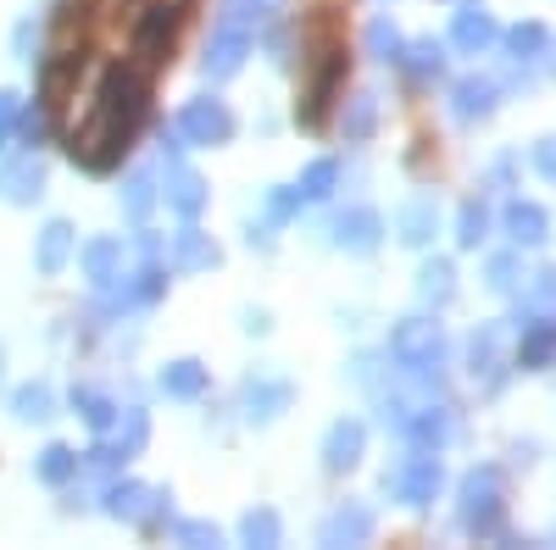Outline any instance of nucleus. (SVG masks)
<instances>
[{
  "mask_svg": "<svg viewBox=\"0 0 556 550\" xmlns=\"http://www.w3.org/2000/svg\"><path fill=\"white\" fill-rule=\"evenodd\" d=\"M178 133L190 145H223L228 133H235V112H228L223 101H190L178 112Z\"/></svg>",
  "mask_w": 556,
  "mask_h": 550,
  "instance_id": "1",
  "label": "nucleus"
},
{
  "mask_svg": "<svg viewBox=\"0 0 556 550\" xmlns=\"http://www.w3.org/2000/svg\"><path fill=\"white\" fill-rule=\"evenodd\" d=\"M462 517H468V528H479V534L495 528V517H501V478L490 468L473 473L468 489H462Z\"/></svg>",
  "mask_w": 556,
  "mask_h": 550,
  "instance_id": "2",
  "label": "nucleus"
},
{
  "mask_svg": "<svg viewBox=\"0 0 556 550\" xmlns=\"http://www.w3.org/2000/svg\"><path fill=\"white\" fill-rule=\"evenodd\" d=\"M434 489H440V456H412V462L395 473V495L406 500V507H424V500H434Z\"/></svg>",
  "mask_w": 556,
  "mask_h": 550,
  "instance_id": "3",
  "label": "nucleus"
},
{
  "mask_svg": "<svg viewBox=\"0 0 556 550\" xmlns=\"http://www.w3.org/2000/svg\"><path fill=\"white\" fill-rule=\"evenodd\" d=\"M39 190H45V167H39V156H34V151L0 167V201L23 206V201H39Z\"/></svg>",
  "mask_w": 556,
  "mask_h": 550,
  "instance_id": "4",
  "label": "nucleus"
},
{
  "mask_svg": "<svg viewBox=\"0 0 556 550\" xmlns=\"http://www.w3.org/2000/svg\"><path fill=\"white\" fill-rule=\"evenodd\" d=\"M112 512L128 517V523L156 528V523H162V495H156L151 484H117V489H112Z\"/></svg>",
  "mask_w": 556,
  "mask_h": 550,
  "instance_id": "5",
  "label": "nucleus"
},
{
  "mask_svg": "<svg viewBox=\"0 0 556 550\" xmlns=\"http://www.w3.org/2000/svg\"><path fill=\"white\" fill-rule=\"evenodd\" d=\"M395 356H401V367H429V361H440V329H434V323H401V329H395Z\"/></svg>",
  "mask_w": 556,
  "mask_h": 550,
  "instance_id": "6",
  "label": "nucleus"
},
{
  "mask_svg": "<svg viewBox=\"0 0 556 550\" xmlns=\"http://www.w3.org/2000/svg\"><path fill=\"white\" fill-rule=\"evenodd\" d=\"M245 51H251V34L217 28L212 51H206V73H212V78H235V73H240V62H245Z\"/></svg>",
  "mask_w": 556,
  "mask_h": 550,
  "instance_id": "7",
  "label": "nucleus"
},
{
  "mask_svg": "<svg viewBox=\"0 0 556 550\" xmlns=\"http://www.w3.org/2000/svg\"><path fill=\"white\" fill-rule=\"evenodd\" d=\"M323 462H329L334 473L340 468H356L362 462V423H334L329 439H323Z\"/></svg>",
  "mask_w": 556,
  "mask_h": 550,
  "instance_id": "8",
  "label": "nucleus"
},
{
  "mask_svg": "<svg viewBox=\"0 0 556 550\" xmlns=\"http://www.w3.org/2000/svg\"><path fill=\"white\" fill-rule=\"evenodd\" d=\"M167 201H173L178 217H195V212L206 206V183H201L190 167H173V172H167Z\"/></svg>",
  "mask_w": 556,
  "mask_h": 550,
  "instance_id": "9",
  "label": "nucleus"
},
{
  "mask_svg": "<svg viewBox=\"0 0 556 550\" xmlns=\"http://www.w3.org/2000/svg\"><path fill=\"white\" fill-rule=\"evenodd\" d=\"M217 261V245L201 234V228H184V234L173 240V267L178 272H195V267H212Z\"/></svg>",
  "mask_w": 556,
  "mask_h": 550,
  "instance_id": "10",
  "label": "nucleus"
},
{
  "mask_svg": "<svg viewBox=\"0 0 556 550\" xmlns=\"http://www.w3.org/2000/svg\"><path fill=\"white\" fill-rule=\"evenodd\" d=\"M379 212H345L340 222H334V234H340V245H351V251H374L379 245Z\"/></svg>",
  "mask_w": 556,
  "mask_h": 550,
  "instance_id": "11",
  "label": "nucleus"
},
{
  "mask_svg": "<svg viewBox=\"0 0 556 550\" xmlns=\"http://www.w3.org/2000/svg\"><path fill=\"white\" fill-rule=\"evenodd\" d=\"M367 534H374V512H362V507H345V512H334L329 523H323V539L329 545H356Z\"/></svg>",
  "mask_w": 556,
  "mask_h": 550,
  "instance_id": "12",
  "label": "nucleus"
},
{
  "mask_svg": "<svg viewBox=\"0 0 556 550\" xmlns=\"http://www.w3.org/2000/svg\"><path fill=\"white\" fill-rule=\"evenodd\" d=\"M67 251H73V228H67V222H51V228H45V234H39V251H34L39 272H62Z\"/></svg>",
  "mask_w": 556,
  "mask_h": 550,
  "instance_id": "13",
  "label": "nucleus"
},
{
  "mask_svg": "<svg viewBox=\"0 0 556 550\" xmlns=\"http://www.w3.org/2000/svg\"><path fill=\"white\" fill-rule=\"evenodd\" d=\"M506 228H513V240H518V245H540L551 222H545V212H540V206L518 201L513 212H506Z\"/></svg>",
  "mask_w": 556,
  "mask_h": 550,
  "instance_id": "14",
  "label": "nucleus"
},
{
  "mask_svg": "<svg viewBox=\"0 0 556 550\" xmlns=\"http://www.w3.org/2000/svg\"><path fill=\"white\" fill-rule=\"evenodd\" d=\"M162 389H167V395H178V400L201 395V389H206V367H195V361H173L167 373H162Z\"/></svg>",
  "mask_w": 556,
  "mask_h": 550,
  "instance_id": "15",
  "label": "nucleus"
},
{
  "mask_svg": "<svg viewBox=\"0 0 556 550\" xmlns=\"http://www.w3.org/2000/svg\"><path fill=\"white\" fill-rule=\"evenodd\" d=\"M451 39L462 44V51H484V44L495 39V23H490L484 12H462L456 28H451Z\"/></svg>",
  "mask_w": 556,
  "mask_h": 550,
  "instance_id": "16",
  "label": "nucleus"
},
{
  "mask_svg": "<svg viewBox=\"0 0 556 550\" xmlns=\"http://www.w3.org/2000/svg\"><path fill=\"white\" fill-rule=\"evenodd\" d=\"M117 256H123V245H117V240H96V245L84 251V272H89L96 284H112V279H117V272H112V267H117Z\"/></svg>",
  "mask_w": 556,
  "mask_h": 550,
  "instance_id": "17",
  "label": "nucleus"
},
{
  "mask_svg": "<svg viewBox=\"0 0 556 550\" xmlns=\"http://www.w3.org/2000/svg\"><path fill=\"white\" fill-rule=\"evenodd\" d=\"M12 406H17L23 423H45V418H51V389H45V384H23L12 395Z\"/></svg>",
  "mask_w": 556,
  "mask_h": 550,
  "instance_id": "18",
  "label": "nucleus"
},
{
  "mask_svg": "<svg viewBox=\"0 0 556 550\" xmlns=\"http://www.w3.org/2000/svg\"><path fill=\"white\" fill-rule=\"evenodd\" d=\"M73 473H78V456H73L67 445H51V450L39 456V478H45V484H67Z\"/></svg>",
  "mask_w": 556,
  "mask_h": 550,
  "instance_id": "19",
  "label": "nucleus"
},
{
  "mask_svg": "<svg viewBox=\"0 0 556 550\" xmlns=\"http://www.w3.org/2000/svg\"><path fill=\"white\" fill-rule=\"evenodd\" d=\"M551 350H556V323H534L518 356H523V367H545V361H551Z\"/></svg>",
  "mask_w": 556,
  "mask_h": 550,
  "instance_id": "20",
  "label": "nucleus"
},
{
  "mask_svg": "<svg viewBox=\"0 0 556 550\" xmlns=\"http://www.w3.org/2000/svg\"><path fill=\"white\" fill-rule=\"evenodd\" d=\"M429 234H434V206H424V201L406 206V212H401V240H406V245H424Z\"/></svg>",
  "mask_w": 556,
  "mask_h": 550,
  "instance_id": "21",
  "label": "nucleus"
},
{
  "mask_svg": "<svg viewBox=\"0 0 556 550\" xmlns=\"http://www.w3.org/2000/svg\"><path fill=\"white\" fill-rule=\"evenodd\" d=\"M73 406L84 411L89 429H112V400H101L96 389H73Z\"/></svg>",
  "mask_w": 556,
  "mask_h": 550,
  "instance_id": "22",
  "label": "nucleus"
},
{
  "mask_svg": "<svg viewBox=\"0 0 556 550\" xmlns=\"http://www.w3.org/2000/svg\"><path fill=\"white\" fill-rule=\"evenodd\" d=\"M146 434H151V423H146V411H128V423L117 429V445H112V450H117L123 462H128V456H134L139 445H146Z\"/></svg>",
  "mask_w": 556,
  "mask_h": 550,
  "instance_id": "23",
  "label": "nucleus"
},
{
  "mask_svg": "<svg viewBox=\"0 0 556 550\" xmlns=\"http://www.w3.org/2000/svg\"><path fill=\"white\" fill-rule=\"evenodd\" d=\"M290 400L285 384H251V418H278V406Z\"/></svg>",
  "mask_w": 556,
  "mask_h": 550,
  "instance_id": "24",
  "label": "nucleus"
},
{
  "mask_svg": "<svg viewBox=\"0 0 556 550\" xmlns=\"http://www.w3.org/2000/svg\"><path fill=\"white\" fill-rule=\"evenodd\" d=\"M440 62H445V56H440V44H429V39L406 51V73H412V78H434V73H440Z\"/></svg>",
  "mask_w": 556,
  "mask_h": 550,
  "instance_id": "25",
  "label": "nucleus"
},
{
  "mask_svg": "<svg viewBox=\"0 0 556 550\" xmlns=\"http://www.w3.org/2000/svg\"><path fill=\"white\" fill-rule=\"evenodd\" d=\"M456 112H462V117H484V112H490V84H479V78L462 84V89H456Z\"/></svg>",
  "mask_w": 556,
  "mask_h": 550,
  "instance_id": "26",
  "label": "nucleus"
},
{
  "mask_svg": "<svg viewBox=\"0 0 556 550\" xmlns=\"http://www.w3.org/2000/svg\"><path fill=\"white\" fill-rule=\"evenodd\" d=\"M329 183H334V162H312L306 167V178H301V195H329Z\"/></svg>",
  "mask_w": 556,
  "mask_h": 550,
  "instance_id": "27",
  "label": "nucleus"
},
{
  "mask_svg": "<svg viewBox=\"0 0 556 550\" xmlns=\"http://www.w3.org/2000/svg\"><path fill=\"white\" fill-rule=\"evenodd\" d=\"M245 539L251 545H278V517L273 512H251L245 517Z\"/></svg>",
  "mask_w": 556,
  "mask_h": 550,
  "instance_id": "28",
  "label": "nucleus"
},
{
  "mask_svg": "<svg viewBox=\"0 0 556 550\" xmlns=\"http://www.w3.org/2000/svg\"><path fill=\"white\" fill-rule=\"evenodd\" d=\"M424 295H434V300H451V267H445V261H434V267L424 272Z\"/></svg>",
  "mask_w": 556,
  "mask_h": 550,
  "instance_id": "29",
  "label": "nucleus"
},
{
  "mask_svg": "<svg viewBox=\"0 0 556 550\" xmlns=\"http://www.w3.org/2000/svg\"><path fill=\"white\" fill-rule=\"evenodd\" d=\"M374 112H379L374 101H356V106H351V117H345V133H351V140H362V133L374 128Z\"/></svg>",
  "mask_w": 556,
  "mask_h": 550,
  "instance_id": "30",
  "label": "nucleus"
},
{
  "mask_svg": "<svg viewBox=\"0 0 556 550\" xmlns=\"http://www.w3.org/2000/svg\"><path fill=\"white\" fill-rule=\"evenodd\" d=\"M367 39H374V51H379L384 62L401 51V39H395V28H390V23H374V28H367Z\"/></svg>",
  "mask_w": 556,
  "mask_h": 550,
  "instance_id": "31",
  "label": "nucleus"
},
{
  "mask_svg": "<svg viewBox=\"0 0 556 550\" xmlns=\"http://www.w3.org/2000/svg\"><path fill=\"white\" fill-rule=\"evenodd\" d=\"M151 212V178H134L128 183V217H146Z\"/></svg>",
  "mask_w": 556,
  "mask_h": 550,
  "instance_id": "32",
  "label": "nucleus"
},
{
  "mask_svg": "<svg viewBox=\"0 0 556 550\" xmlns=\"http://www.w3.org/2000/svg\"><path fill=\"white\" fill-rule=\"evenodd\" d=\"M462 245H479L484 240V212L479 206H468V212H462V234H456Z\"/></svg>",
  "mask_w": 556,
  "mask_h": 550,
  "instance_id": "33",
  "label": "nucleus"
},
{
  "mask_svg": "<svg viewBox=\"0 0 556 550\" xmlns=\"http://www.w3.org/2000/svg\"><path fill=\"white\" fill-rule=\"evenodd\" d=\"M173 534H178L184 545H217V528H212V523H178Z\"/></svg>",
  "mask_w": 556,
  "mask_h": 550,
  "instance_id": "34",
  "label": "nucleus"
},
{
  "mask_svg": "<svg viewBox=\"0 0 556 550\" xmlns=\"http://www.w3.org/2000/svg\"><path fill=\"white\" fill-rule=\"evenodd\" d=\"M540 44H545V28H540V23L513 28V51H518V56H523V51H540Z\"/></svg>",
  "mask_w": 556,
  "mask_h": 550,
  "instance_id": "35",
  "label": "nucleus"
},
{
  "mask_svg": "<svg viewBox=\"0 0 556 550\" xmlns=\"http://www.w3.org/2000/svg\"><path fill=\"white\" fill-rule=\"evenodd\" d=\"M17 133H23L28 145H39V133H45V117H39V112H17Z\"/></svg>",
  "mask_w": 556,
  "mask_h": 550,
  "instance_id": "36",
  "label": "nucleus"
},
{
  "mask_svg": "<svg viewBox=\"0 0 556 550\" xmlns=\"http://www.w3.org/2000/svg\"><path fill=\"white\" fill-rule=\"evenodd\" d=\"M12 123H17V95L0 89V140H12Z\"/></svg>",
  "mask_w": 556,
  "mask_h": 550,
  "instance_id": "37",
  "label": "nucleus"
},
{
  "mask_svg": "<svg viewBox=\"0 0 556 550\" xmlns=\"http://www.w3.org/2000/svg\"><path fill=\"white\" fill-rule=\"evenodd\" d=\"M534 167H540L545 178H556V140H545V145L534 151Z\"/></svg>",
  "mask_w": 556,
  "mask_h": 550,
  "instance_id": "38",
  "label": "nucleus"
},
{
  "mask_svg": "<svg viewBox=\"0 0 556 550\" xmlns=\"http://www.w3.org/2000/svg\"><path fill=\"white\" fill-rule=\"evenodd\" d=\"M295 212V195H273V217H290Z\"/></svg>",
  "mask_w": 556,
  "mask_h": 550,
  "instance_id": "39",
  "label": "nucleus"
}]
</instances>
